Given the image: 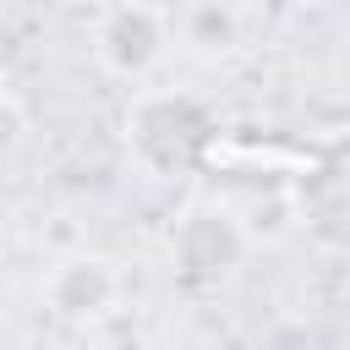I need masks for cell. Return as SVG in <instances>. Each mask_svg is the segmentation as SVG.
I'll use <instances>...</instances> for the list:
<instances>
[{"label": "cell", "mask_w": 350, "mask_h": 350, "mask_svg": "<svg viewBox=\"0 0 350 350\" xmlns=\"http://www.w3.org/2000/svg\"><path fill=\"white\" fill-rule=\"evenodd\" d=\"M170 49V11L159 5H109L93 22V55L120 71V77H142L148 66H159Z\"/></svg>", "instance_id": "obj_2"}, {"label": "cell", "mask_w": 350, "mask_h": 350, "mask_svg": "<svg viewBox=\"0 0 350 350\" xmlns=\"http://www.w3.org/2000/svg\"><path fill=\"white\" fill-rule=\"evenodd\" d=\"M235 11L224 5H186V11H170V44H191L202 55L213 49H230L235 44Z\"/></svg>", "instance_id": "obj_4"}, {"label": "cell", "mask_w": 350, "mask_h": 350, "mask_svg": "<svg viewBox=\"0 0 350 350\" xmlns=\"http://www.w3.org/2000/svg\"><path fill=\"white\" fill-rule=\"evenodd\" d=\"M126 137L137 148L142 164L153 170H175L191 159V148L202 142V109L191 98H170V93H148L137 98L131 120H126Z\"/></svg>", "instance_id": "obj_1"}, {"label": "cell", "mask_w": 350, "mask_h": 350, "mask_svg": "<svg viewBox=\"0 0 350 350\" xmlns=\"http://www.w3.org/2000/svg\"><path fill=\"white\" fill-rule=\"evenodd\" d=\"M109 301H115V273L104 268V257H71L49 273V306L71 323L104 317Z\"/></svg>", "instance_id": "obj_3"}]
</instances>
